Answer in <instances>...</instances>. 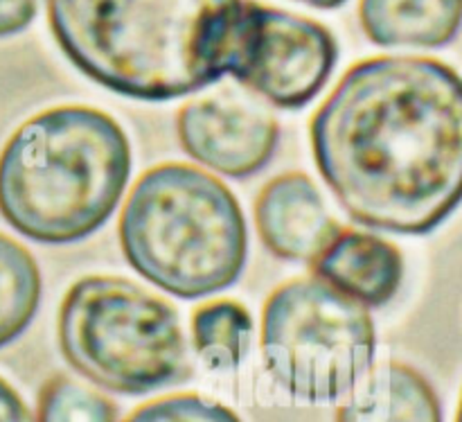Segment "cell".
Wrapping results in <instances>:
<instances>
[{
    "instance_id": "1",
    "label": "cell",
    "mask_w": 462,
    "mask_h": 422,
    "mask_svg": "<svg viewBox=\"0 0 462 422\" xmlns=\"http://www.w3.org/2000/svg\"><path fill=\"white\" fill-rule=\"evenodd\" d=\"M320 176L361 226L429 235L462 203V77L431 57L355 63L310 125Z\"/></svg>"
},
{
    "instance_id": "2",
    "label": "cell",
    "mask_w": 462,
    "mask_h": 422,
    "mask_svg": "<svg viewBox=\"0 0 462 422\" xmlns=\"http://www.w3.org/2000/svg\"><path fill=\"white\" fill-rule=\"evenodd\" d=\"M248 0H48L68 61L95 84L170 102L217 84L242 45Z\"/></svg>"
},
{
    "instance_id": "3",
    "label": "cell",
    "mask_w": 462,
    "mask_h": 422,
    "mask_svg": "<svg viewBox=\"0 0 462 422\" xmlns=\"http://www.w3.org/2000/svg\"><path fill=\"white\" fill-rule=\"evenodd\" d=\"M131 145L108 113L81 104L41 111L0 152V215L39 244L81 242L122 202Z\"/></svg>"
},
{
    "instance_id": "4",
    "label": "cell",
    "mask_w": 462,
    "mask_h": 422,
    "mask_svg": "<svg viewBox=\"0 0 462 422\" xmlns=\"http://www.w3.org/2000/svg\"><path fill=\"white\" fill-rule=\"evenodd\" d=\"M117 238L135 274L185 301L228 289L248 258L237 197L224 181L188 163H162L135 181Z\"/></svg>"
},
{
    "instance_id": "5",
    "label": "cell",
    "mask_w": 462,
    "mask_h": 422,
    "mask_svg": "<svg viewBox=\"0 0 462 422\" xmlns=\"http://www.w3.org/2000/svg\"><path fill=\"white\" fill-rule=\"evenodd\" d=\"M57 337L81 378L120 396H144L189 373L179 312L117 276H86L68 289Z\"/></svg>"
},
{
    "instance_id": "6",
    "label": "cell",
    "mask_w": 462,
    "mask_h": 422,
    "mask_svg": "<svg viewBox=\"0 0 462 422\" xmlns=\"http://www.w3.org/2000/svg\"><path fill=\"white\" fill-rule=\"evenodd\" d=\"M262 361L291 398L332 405L373 370L377 330L368 307L319 278H293L273 289L262 310Z\"/></svg>"
},
{
    "instance_id": "7",
    "label": "cell",
    "mask_w": 462,
    "mask_h": 422,
    "mask_svg": "<svg viewBox=\"0 0 462 422\" xmlns=\"http://www.w3.org/2000/svg\"><path fill=\"white\" fill-rule=\"evenodd\" d=\"M338 61V43L319 21L246 3V25L228 75L287 111L319 98Z\"/></svg>"
},
{
    "instance_id": "8",
    "label": "cell",
    "mask_w": 462,
    "mask_h": 422,
    "mask_svg": "<svg viewBox=\"0 0 462 422\" xmlns=\"http://www.w3.org/2000/svg\"><path fill=\"white\" fill-rule=\"evenodd\" d=\"M176 136L185 154L203 167L228 179H248L273 158L280 125L255 104L215 95L180 107Z\"/></svg>"
},
{
    "instance_id": "9",
    "label": "cell",
    "mask_w": 462,
    "mask_h": 422,
    "mask_svg": "<svg viewBox=\"0 0 462 422\" xmlns=\"http://www.w3.org/2000/svg\"><path fill=\"white\" fill-rule=\"evenodd\" d=\"M253 215L262 244L289 262L310 265L341 230L320 190L302 172L271 179L257 194Z\"/></svg>"
},
{
    "instance_id": "10",
    "label": "cell",
    "mask_w": 462,
    "mask_h": 422,
    "mask_svg": "<svg viewBox=\"0 0 462 422\" xmlns=\"http://www.w3.org/2000/svg\"><path fill=\"white\" fill-rule=\"evenodd\" d=\"M310 269L314 278L373 310L388 305L400 292L404 256L395 244L370 230L341 226L328 247L310 262Z\"/></svg>"
},
{
    "instance_id": "11",
    "label": "cell",
    "mask_w": 462,
    "mask_h": 422,
    "mask_svg": "<svg viewBox=\"0 0 462 422\" xmlns=\"http://www.w3.org/2000/svg\"><path fill=\"white\" fill-rule=\"evenodd\" d=\"M337 422H442V405L420 370L383 361L338 407Z\"/></svg>"
},
{
    "instance_id": "12",
    "label": "cell",
    "mask_w": 462,
    "mask_h": 422,
    "mask_svg": "<svg viewBox=\"0 0 462 422\" xmlns=\"http://www.w3.org/2000/svg\"><path fill=\"white\" fill-rule=\"evenodd\" d=\"M359 21L382 48H445L462 27V0H361Z\"/></svg>"
},
{
    "instance_id": "13",
    "label": "cell",
    "mask_w": 462,
    "mask_h": 422,
    "mask_svg": "<svg viewBox=\"0 0 462 422\" xmlns=\"http://www.w3.org/2000/svg\"><path fill=\"white\" fill-rule=\"evenodd\" d=\"M253 316L242 303L208 301L192 314V346L210 370H235L253 343Z\"/></svg>"
},
{
    "instance_id": "14",
    "label": "cell",
    "mask_w": 462,
    "mask_h": 422,
    "mask_svg": "<svg viewBox=\"0 0 462 422\" xmlns=\"http://www.w3.org/2000/svg\"><path fill=\"white\" fill-rule=\"evenodd\" d=\"M39 265L23 244L0 233V348L16 342L41 305Z\"/></svg>"
},
{
    "instance_id": "15",
    "label": "cell",
    "mask_w": 462,
    "mask_h": 422,
    "mask_svg": "<svg viewBox=\"0 0 462 422\" xmlns=\"http://www.w3.org/2000/svg\"><path fill=\"white\" fill-rule=\"evenodd\" d=\"M34 422H117V407L104 393L59 373L41 387Z\"/></svg>"
},
{
    "instance_id": "16",
    "label": "cell",
    "mask_w": 462,
    "mask_h": 422,
    "mask_svg": "<svg viewBox=\"0 0 462 422\" xmlns=\"http://www.w3.org/2000/svg\"><path fill=\"white\" fill-rule=\"evenodd\" d=\"M125 422H242L233 409L199 393H174L147 402Z\"/></svg>"
},
{
    "instance_id": "17",
    "label": "cell",
    "mask_w": 462,
    "mask_h": 422,
    "mask_svg": "<svg viewBox=\"0 0 462 422\" xmlns=\"http://www.w3.org/2000/svg\"><path fill=\"white\" fill-rule=\"evenodd\" d=\"M41 0H0V39L21 34L36 21Z\"/></svg>"
},
{
    "instance_id": "18",
    "label": "cell",
    "mask_w": 462,
    "mask_h": 422,
    "mask_svg": "<svg viewBox=\"0 0 462 422\" xmlns=\"http://www.w3.org/2000/svg\"><path fill=\"white\" fill-rule=\"evenodd\" d=\"M0 422H34V416L16 389L3 378H0Z\"/></svg>"
},
{
    "instance_id": "19",
    "label": "cell",
    "mask_w": 462,
    "mask_h": 422,
    "mask_svg": "<svg viewBox=\"0 0 462 422\" xmlns=\"http://www.w3.org/2000/svg\"><path fill=\"white\" fill-rule=\"evenodd\" d=\"M296 3L310 5V7L316 9H338L347 3V0H296Z\"/></svg>"
},
{
    "instance_id": "20",
    "label": "cell",
    "mask_w": 462,
    "mask_h": 422,
    "mask_svg": "<svg viewBox=\"0 0 462 422\" xmlns=\"http://www.w3.org/2000/svg\"><path fill=\"white\" fill-rule=\"evenodd\" d=\"M456 422H462V396H460V405H458V416H456Z\"/></svg>"
}]
</instances>
